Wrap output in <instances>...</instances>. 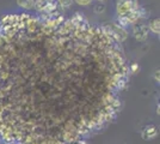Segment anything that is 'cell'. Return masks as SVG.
Listing matches in <instances>:
<instances>
[{
	"instance_id": "obj_1",
	"label": "cell",
	"mask_w": 160,
	"mask_h": 144,
	"mask_svg": "<svg viewBox=\"0 0 160 144\" xmlns=\"http://www.w3.org/2000/svg\"><path fill=\"white\" fill-rule=\"evenodd\" d=\"M139 10H140V6L136 0H118L117 1L116 12H117L118 18H127Z\"/></svg>"
},
{
	"instance_id": "obj_5",
	"label": "cell",
	"mask_w": 160,
	"mask_h": 144,
	"mask_svg": "<svg viewBox=\"0 0 160 144\" xmlns=\"http://www.w3.org/2000/svg\"><path fill=\"white\" fill-rule=\"evenodd\" d=\"M17 5L24 10H32L35 6V0H17Z\"/></svg>"
},
{
	"instance_id": "obj_7",
	"label": "cell",
	"mask_w": 160,
	"mask_h": 144,
	"mask_svg": "<svg viewBox=\"0 0 160 144\" xmlns=\"http://www.w3.org/2000/svg\"><path fill=\"white\" fill-rule=\"evenodd\" d=\"M78 5H80V6H88L93 0H74Z\"/></svg>"
},
{
	"instance_id": "obj_12",
	"label": "cell",
	"mask_w": 160,
	"mask_h": 144,
	"mask_svg": "<svg viewBox=\"0 0 160 144\" xmlns=\"http://www.w3.org/2000/svg\"><path fill=\"white\" fill-rule=\"evenodd\" d=\"M97 1H99L100 4H102V3H104V1H105V0H97Z\"/></svg>"
},
{
	"instance_id": "obj_10",
	"label": "cell",
	"mask_w": 160,
	"mask_h": 144,
	"mask_svg": "<svg viewBox=\"0 0 160 144\" xmlns=\"http://www.w3.org/2000/svg\"><path fill=\"white\" fill-rule=\"evenodd\" d=\"M139 69H140V67H139L138 64H133V65H132V71H133V72H136Z\"/></svg>"
},
{
	"instance_id": "obj_3",
	"label": "cell",
	"mask_w": 160,
	"mask_h": 144,
	"mask_svg": "<svg viewBox=\"0 0 160 144\" xmlns=\"http://www.w3.org/2000/svg\"><path fill=\"white\" fill-rule=\"evenodd\" d=\"M141 136H142L143 139H146V141L153 139V138H155L158 136V129H157L154 125H148V126H146V127L143 129Z\"/></svg>"
},
{
	"instance_id": "obj_8",
	"label": "cell",
	"mask_w": 160,
	"mask_h": 144,
	"mask_svg": "<svg viewBox=\"0 0 160 144\" xmlns=\"http://www.w3.org/2000/svg\"><path fill=\"white\" fill-rule=\"evenodd\" d=\"M104 10H105V6H104L103 4H100V3H99V5H97L96 8H94V11H96V12H103Z\"/></svg>"
},
{
	"instance_id": "obj_4",
	"label": "cell",
	"mask_w": 160,
	"mask_h": 144,
	"mask_svg": "<svg viewBox=\"0 0 160 144\" xmlns=\"http://www.w3.org/2000/svg\"><path fill=\"white\" fill-rule=\"evenodd\" d=\"M147 28H148V30H151L153 34L159 35V33H160V19L159 18H153L152 21H149Z\"/></svg>"
},
{
	"instance_id": "obj_6",
	"label": "cell",
	"mask_w": 160,
	"mask_h": 144,
	"mask_svg": "<svg viewBox=\"0 0 160 144\" xmlns=\"http://www.w3.org/2000/svg\"><path fill=\"white\" fill-rule=\"evenodd\" d=\"M74 0H58V3H59V5H60L61 8H63V10H66L68 7H71V5L73 4Z\"/></svg>"
},
{
	"instance_id": "obj_2",
	"label": "cell",
	"mask_w": 160,
	"mask_h": 144,
	"mask_svg": "<svg viewBox=\"0 0 160 144\" xmlns=\"http://www.w3.org/2000/svg\"><path fill=\"white\" fill-rule=\"evenodd\" d=\"M148 36V28L146 24H139L134 28V37L138 41H145Z\"/></svg>"
},
{
	"instance_id": "obj_9",
	"label": "cell",
	"mask_w": 160,
	"mask_h": 144,
	"mask_svg": "<svg viewBox=\"0 0 160 144\" xmlns=\"http://www.w3.org/2000/svg\"><path fill=\"white\" fill-rule=\"evenodd\" d=\"M154 81H155V82H159L160 81V71L159 70H157V71H155V72H154Z\"/></svg>"
},
{
	"instance_id": "obj_11",
	"label": "cell",
	"mask_w": 160,
	"mask_h": 144,
	"mask_svg": "<svg viewBox=\"0 0 160 144\" xmlns=\"http://www.w3.org/2000/svg\"><path fill=\"white\" fill-rule=\"evenodd\" d=\"M43 1H46V3H50V1H54V0H43Z\"/></svg>"
}]
</instances>
